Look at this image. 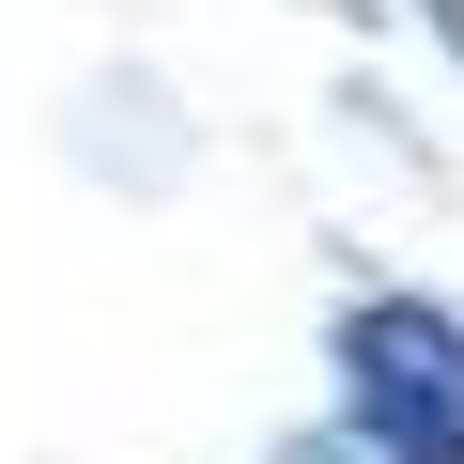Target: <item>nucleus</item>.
Instances as JSON below:
<instances>
[{
	"instance_id": "f03ea898",
	"label": "nucleus",
	"mask_w": 464,
	"mask_h": 464,
	"mask_svg": "<svg viewBox=\"0 0 464 464\" xmlns=\"http://www.w3.org/2000/svg\"><path fill=\"white\" fill-rule=\"evenodd\" d=\"M279 464H372V449H356V433H310V449H279Z\"/></svg>"
},
{
	"instance_id": "7ed1b4c3",
	"label": "nucleus",
	"mask_w": 464,
	"mask_h": 464,
	"mask_svg": "<svg viewBox=\"0 0 464 464\" xmlns=\"http://www.w3.org/2000/svg\"><path fill=\"white\" fill-rule=\"evenodd\" d=\"M433 16H449V47H464V0H433Z\"/></svg>"
},
{
	"instance_id": "f257e3e1",
	"label": "nucleus",
	"mask_w": 464,
	"mask_h": 464,
	"mask_svg": "<svg viewBox=\"0 0 464 464\" xmlns=\"http://www.w3.org/2000/svg\"><path fill=\"white\" fill-rule=\"evenodd\" d=\"M341 433L372 464H464V310L433 295H372L341 310Z\"/></svg>"
}]
</instances>
